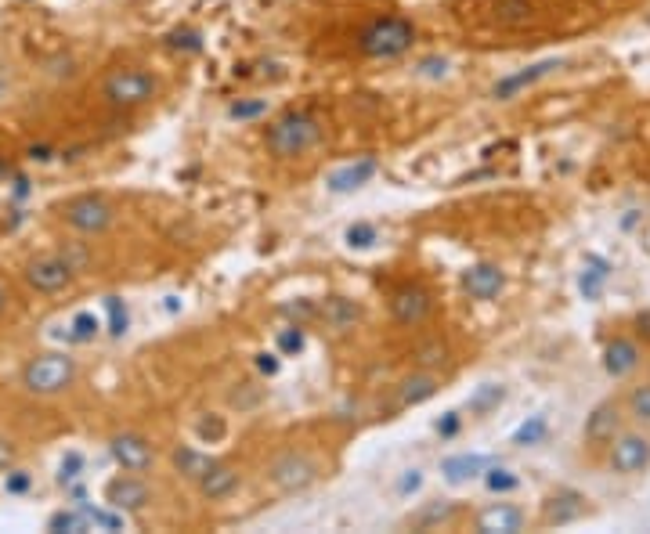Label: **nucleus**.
<instances>
[{"mask_svg":"<svg viewBox=\"0 0 650 534\" xmlns=\"http://www.w3.org/2000/svg\"><path fill=\"white\" fill-rule=\"evenodd\" d=\"M318 141H322V123H318V116L300 109L282 112L264 134V145L275 159H300L311 148H318Z\"/></svg>","mask_w":650,"mask_h":534,"instance_id":"obj_1","label":"nucleus"},{"mask_svg":"<svg viewBox=\"0 0 650 534\" xmlns=\"http://www.w3.org/2000/svg\"><path fill=\"white\" fill-rule=\"evenodd\" d=\"M22 390L33 397H58L76 383V361L62 350H47L22 365Z\"/></svg>","mask_w":650,"mask_h":534,"instance_id":"obj_2","label":"nucleus"},{"mask_svg":"<svg viewBox=\"0 0 650 534\" xmlns=\"http://www.w3.org/2000/svg\"><path fill=\"white\" fill-rule=\"evenodd\" d=\"M156 94L159 80L149 69H138V65H120L102 80V98L112 109H138V105H149Z\"/></svg>","mask_w":650,"mask_h":534,"instance_id":"obj_3","label":"nucleus"},{"mask_svg":"<svg viewBox=\"0 0 650 534\" xmlns=\"http://www.w3.org/2000/svg\"><path fill=\"white\" fill-rule=\"evenodd\" d=\"M416 40V26L401 15H383V19H372L369 26L358 33V47L362 55L369 58H398L405 55Z\"/></svg>","mask_w":650,"mask_h":534,"instance_id":"obj_4","label":"nucleus"},{"mask_svg":"<svg viewBox=\"0 0 650 534\" xmlns=\"http://www.w3.org/2000/svg\"><path fill=\"white\" fill-rule=\"evenodd\" d=\"M264 477H268L271 488H279V491H286V495H293V491L311 488V484L322 477V466H318L315 455H307V452H282V455H275V459L268 462Z\"/></svg>","mask_w":650,"mask_h":534,"instance_id":"obj_5","label":"nucleus"},{"mask_svg":"<svg viewBox=\"0 0 650 534\" xmlns=\"http://www.w3.org/2000/svg\"><path fill=\"white\" fill-rule=\"evenodd\" d=\"M62 221L76 231V235H105L116 224V210L102 195H76L62 206Z\"/></svg>","mask_w":650,"mask_h":534,"instance_id":"obj_6","label":"nucleus"},{"mask_svg":"<svg viewBox=\"0 0 650 534\" xmlns=\"http://www.w3.org/2000/svg\"><path fill=\"white\" fill-rule=\"evenodd\" d=\"M22 278H26V286L33 289V293L58 296V293H65V289H73L76 267L69 264L65 257H58V253H47V257L29 260L26 271H22Z\"/></svg>","mask_w":650,"mask_h":534,"instance_id":"obj_7","label":"nucleus"},{"mask_svg":"<svg viewBox=\"0 0 650 534\" xmlns=\"http://www.w3.org/2000/svg\"><path fill=\"white\" fill-rule=\"evenodd\" d=\"M105 502H109L116 513H141V509H149L152 488L141 480V473L123 470V477H112L109 484H105Z\"/></svg>","mask_w":650,"mask_h":534,"instance_id":"obj_8","label":"nucleus"},{"mask_svg":"<svg viewBox=\"0 0 650 534\" xmlns=\"http://www.w3.org/2000/svg\"><path fill=\"white\" fill-rule=\"evenodd\" d=\"M109 452L116 459V466L127 473H149L156 466V448L141 433H116L109 441Z\"/></svg>","mask_w":650,"mask_h":534,"instance_id":"obj_9","label":"nucleus"},{"mask_svg":"<svg viewBox=\"0 0 650 534\" xmlns=\"http://www.w3.org/2000/svg\"><path fill=\"white\" fill-rule=\"evenodd\" d=\"M650 466V437L647 433H618L611 441V470L632 477Z\"/></svg>","mask_w":650,"mask_h":534,"instance_id":"obj_10","label":"nucleus"},{"mask_svg":"<svg viewBox=\"0 0 650 534\" xmlns=\"http://www.w3.org/2000/svg\"><path fill=\"white\" fill-rule=\"evenodd\" d=\"M434 311V300L423 286H401L398 293L390 296V314H394V322L405 325V329H416L423 325Z\"/></svg>","mask_w":650,"mask_h":534,"instance_id":"obj_11","label":"nucleus"},{"mask_svg":"<svg viewBox=\"0 0 650 534\" xmlns=\"http://www.w3.org/2000/svg\"><path fill=\"white\" fill-rule=\"evenodd\" d=\"M437 390H441V376H437L434 369H419V372H412V376H405L398 383L394 408H398V412H405V408H416V405H423V401H430Z\"/></svg>","mask_w":650,"mask_h":534,"instance_id":"obj_12","label":"nucleus"},{"mask_svg":"<svg viewBox=\"0 0 650 534\" xmlns=\"http://www.w3.org/2000/svg\"><path fill=\"white\" fill-rule=\"evenodd\" d=\"M463 289L474 300H495V296L506 289V275H502V267L499 264H474V267H466L463 271Z\"/></svg>","mask_w":650,"mask_h":534,"instance_id":"obj_13","label":"nucleus"},{"mask_svg":"<svg viewBox=\"0 0 650 534\" xmlns=\"http://www.w3.org/2000/svg\"><path fill=\"white\" fill-rule=\"evenodd\" d=\"M560 69V58H546V62H535V65H524L520 73H510V76H502L499 83H495V98L499 102H510V98H517L524 87H531V83H539V80H546L549 73H557Z\"/></svg>","mask_w":650,"mask_h":534,"instance_id":"obj_14","label":"nucleus"},{"mask_svg":"<svg viewBox=\"0 0 650 534\" xmlns=\"http://www.w3.org/2000/svg\"><path fill=\"white\" fill-rule=\"evenodd\" d=\"M376 170H380V163H376L372 156L354 159V163L340 166V170H333V174H329V192H336V195L358 192V188H365L372 177H376Z\"/></svg>","mask_w":650,"mask_h":534,"instance_id":"obj_15","label":"nucleus"},{"mask_svg":"<svg viewBox=\"0 0 650 534\" xmlns=\"http://www.w3.org/2000/svg\"><path fill=\"white\" fill-rule=\"evenodd\" d=\"M242 477L235 466H228V462H214L210 470L203 473V477L195 480V488H199V495L210 498V502H221V498H232L235 491H239Z\"/></svg>","mask_w":650,"mask_h":534,"instance_id":"obj_16","label":"nucleus"},{"mask_svg":"<svg viewBox=\"0 0 650 534\" xmlns=\"http://www.w3.org/2000/svg\"><path fill=\"white\" fill-rule=\"evenodd\" d=\"M618 430H622V412H618V405H600L589 419H585V437L593 444H604V441H614L618 437Z\"/></svg>","mask_w":650,"mask_h":534,"instance_id":"obj_17","label":"nucleus"},{"mask_svg":"<svg viewBox=\"0 0 650 534\" xmlns=\"http://www.w3.org/2000/svg\"><path fill=\"white\" fill-rule=\"evenodd\" d=\"M492 466V459L488 455H448L445 462H441V473H445V480H452V484H466V480L474 477H484V470Z\"/></svg>","mask_w":650,"mask_h":534,"instance_id":"obj_18","label":"nucleus"},{"mask_svg":"<svg viewBox=\"0 0 650 534\" xmlns=\"http://www.w3.org/2000/svg\"><path fill=\"white\" fill-rule=\"evenodd\" d=\"M524 527V513L517 506H492L477 516V531L484 534H513Z\"/></svg>","mask_w":650,"mask_h":534,"instance_id":"obj_19","label":"nucleus"},{"mask_svg":"<svg viewBox=\"0 0 650 534\" xmlns=\"http://www.w3.org/2000/svg\"><path fill=\"white\" fill-rule=\"evenodd\" d=\"M604 365H607V372H611L614 379L629 376V372L640 365V347H636L632 340H614L611 347H607V354H604Z\"/></svg>","mask_w":650,"mask_h":534,"instance_id":"obj_20","label":"nucleus"},{"mask_svg":"<svg viewBox=\"0 0 650 534\" xmlns=\"http://www.w3.org/2000/svg\"><path fill=\"white\" fill-rule=\"evenodd\" d=\"M531 15H535V4H531V0H495L492 4V22L502 29L528 26Z\"/></svg>","mask_w":650,"mask_h":534,"instance_id":"obj_21","label":"nucleus"},{"mask_svg":"<svg viewBox=\"0 0 650 534\" xmlns=\"http://www.w3.org/2000/svg\"><path fill=\"white\" fill-rule=\"evenodd\" d=\"M322 318L333 332H347V329H354L358 318H362V311H358V304L344 300V296H333V300H325L322 304Z\"/></svg>","mask_w":650,"mask_h":534,"instance_id":"obj_22","label":"nucleus"},{"mask_svg":"<svg viewBox=\"0 0 650 534\" xmlns=\"http://www.w3.org/2000/svg\"><path fill=\"white\" fill-rule=\"evenodd\" d=\"M210 466H214V459L203 455L199 448H188V444H177L174 448V470L185 480H199Z\"/></svg>","mask_w":650,"mask_h":534,"instance_id":"obj_23","label":"nucleus"},{"mask_svg":"<svg viewBox=\"0 0 650 534\" xmlns=\"http://www.w3.org/2000/svg\"><path fill=\"white\" fill-rule=\"evenodd\" d=\"M502 401H506V387H502V383H484V387H477L474 394H470L466 408H470V415H492Z\"/></svg>","mask_w":650,"mask_h":534,"instance_id":"obj_24","label":"nucleus"},{"mask_svg":"<svg viewBox=\"0 0 650 534\" xmlns=\"http://www.w3.org/2000/svg\"><path fill=\"white\" fill-rule=\"evenodd\" d=\"M549 433V419L546 415H531L528 423H520L517 433H513V444L520 448H531V444H542V437Z\"/></svg>","mask_w":650,"mask_h":534,"instance_id":"obj_25","label":"nucleus"},{"mask_svg":"<svg viewBox=\"0 0 650 534\" xmlns=\"http://www.w3.org/2000/svg\"><path fill=\"white\" fill-rule=\"evenodd\" d=\"M47 527L51 531H91V520H87V513H84V506L80 509H69V513H55L51 520H47Z\"/></svg>","mask_w":650,"mask_h":534,"instance_id":"obj_26","label":"nucleus"},{"mask_svg":"<svg viewBox=\"0 0 650 534\" xmlns=\"http://www.w3.org/2000/svg\"><path fill=\"white\" fill-rule=\"evenodd\" d=\"M549 520H557V524H567V520H575V516H582V498L578 495H560L549 502Z\"/></svg>","mask_w":650,"mask_h":534,"instance_id":"obj_27","label":"nucleus"},{"mask_svg":"<svg viewBox=\"0 0 650 534\" xmlns=\"http://www.w3.org/2000/svg\"><path fill=\"white\" fill-rule=\"evenodd\" d=\"M604 282H607V264L604 260H589V267L582 271V293L593 300V296H600V289H604Z\"/></svg>","mask_w":650,"mask_h":534,"instance_id":"obj_28","label":"nucleus"},{"mask_svg":"<svg viewBox=\"0 0 650 534\" xmlns=\"http://www.w3.org/2000/svg\"><path fill=\"white\" fill-rule=\"evenodd\" d=\"M452 513H455V502H430L423 513L412 516V524H416V527H437V524H445Z\"/></svg>","mask_w":650,"mask_h":534,"instance_id":"obj_29","label":"nucleus"},{"mask_svg":"<svg viewBox=\"0 0 650 534\" xmlns=\"http://www.w3.org/2000/svg\"><path fill=\"white\" fill-rule=\"evenodd\" d=\"M484 484H488L492 495H506V491L517 488L520 480H517V473L502 470V466H488V470H484Z\"/></svg>","mask_w":650,"mask_h":534,"instance_id":"obj_30","label":"nucleus"},{"mask_svg":"<svg viewBox=\"0 0 650 534\" xmlns=\"http://www.w3.org/2000/svg\"><path fill=\"white\" fill-rule=\"evenodd\" d=\"M445 358H448V347L441 340H430L416 350L419 369H437V365H445Z\"/></svg>","mask_w":650,"mask_h":534,"instance_id":"obj_31","label":"nucleus"},{"mask_svg":"<svg viewBox=\"0 0 650 534\" xmlns=\"http://www.w3.org/2000/svg\"><path fill=\"white\" fill-rule=\"evenodd\" d=\"M167 44L174 47V51H199V47H203V37H199L195 29H174L167 37Z\"/></svg>","mask_w":650,"mask_h":534,"instance_id":"obj_32","label":"nucleus"},{"mask_svg":"<svg viewBox=\"0 0 650 534\" xmlns=\"http://www.w3.org/2000/svg\"><path fill=\"white\" fill-rule=\"evenodd\" d=\"M629 412L640 419V423H650V387H636L629 394Z\"/></svg>","mask_w":650,"mask_h":534,"instance_id":"obj_33","label":"nucleus"},{"mask_svg":"<svg viewBox=\"0 0 650 534\" xmlns=\"http://www.w3.org/2000/svg\"><path fill=\"white\" fill-rule=\"evenodd\" d=\"M372 242H376V228H372V224H351V228H347V246L369 249Z\"/></svg>","mask_w":650,"mask_h":534,"instance_id":"obj_34","label":"nucleus"},{"mask_svg":"<svg viewBox=\"0 0 650 534\" xmlns=\"http://www.w3.org/2000/svg\"><path fill=\"white\" fill-rule=\"evenodd\" d=\"M264 109H268V105L260 102V98H253V102H235L232 116H235V120H253V116H260Z\"/></svg>","mask_w":650,"mask_h":534,"instance_id":"obj_35","label":"nucleus"},{"mask_svg":"<svg viewBox=\"0 0 650 534\" xmlns=\"http://www.w3.org/2000/svg\"><path fill=\"white\" fill-rule=\"evenodd\" d=\"M279 347L286 350V354H300V350H304V332H300V329H286L279 336Z\"/></svg>","mask_w":650,"mask_h":534,"instance_id":"obj_36","label":"nucleus"},{"mask_svg":"<svg viewBox=\"0 0 650 534\" xmlns=\"http://www.w3.org/2000/svg\"><path fill=\"white\" fill-rule=\"evenodd\" d=\"M73 329H76V340H91L94 332H98V318L94 314H80L73 322Z\"/></svg>","mask_w":650,"mask_h":534,"instance_id":"obj_37","label":"nucleus"},{"mask_svg":"<svg viewBox=\"0 0 650 534\" xmlns=\"http://www.w3.org/2000/svg\"><path fill=\"white\" fill-rule=\"evenodd\" d=\"M15 459H19V452H15V441L0 437V473H8L11 466H15Z\"/></svg>","mask_w":650,"mask_h":534,"instance_id":"obj_38","label":"nucleus"},{"mask_svg":"<svg viewBox=\"0 0 650 534\" xmlns=\"http://www.w3.org/2000/svg\"><path fill=\"white\" fill-rule=\"evenodd\" d=\"M26 488H29V473L26 470H15V466H11V470H8V491L22 495Z\"/></svg>","mask_w":650,"mask_h":534,"instance_id":"obj_39","label":"nucleus"},{"mask_svg":"<svg viewBox=\"0 0 650 534\" xmlns=\"http://www.w3.org/2000/svg\"><path fill=\"white\" fill-rule=\"evenodd\" d=\"M109 311H112V332L120 336L127 329V311H120V300H109Z\"/></svg>","mask_w":650,"mask_h":534,"instance_id":"obj_40","label":"nucleus"},{"mask_svg":"<svg viewBox=\"0 0 650 534\" xmlns=\"http://www.w3.org/2000/svg\"><path fill=\"white\" fill-rule=\"evenodd\" d=\"M419 484H423V473H419V470H405V477H401L398 491H401V495H409V491H416Z\"/></svg>","mask_w":650,"mask_h":534,"instance_id":"obj_41","label":"nucleus"},{"mask_svg":"<svg viewBox=\"0 0 650 534\" xmlns=\"http://www.w3.org/2000/svg\"><path fill=\"white\" fill-rule=\"evenodd\" d=\"M455 430H459V412H448L445 419L437 423V433H441V437H452Z\"/></svg>","mask_w":650,"mask_h":534,"instance_id":"obj_42","label":"nucleus"},{"mask_svg":"<svg viewBox=\"0 0 650 534\" xmlns=\"http://www.w3.org/2000/svg\"><path fill=\"white\" fill-rule=\"evenodd\" d=\"M257 369H260V372H268V376H271V372L279 369V361L271 358V354H260V358H257Z\"/></svg>","mask_w":650,"mask_h":534,"instance_id":"obj_43","label":"nucleus"},{"mask_svg":"<svg viewBox=\"0 0 650 534\" xmlns=\"http://www.w3.org/2000/svg\"><path fill=\"white\" fill-rule=\"evenodd\" d=\"M76 466H80V459H69V470H76ZM76 473H65V466H62V480H73Z\"/></svg>","mask_w":650,"mask_h":534,"instance_id":"obj_44","label":"nucleus"},{"mask_svg":"<svg viewBox=\"0 0 650 534\" xmlns=\"http://www.w3.org/2000/svg\"><path fill=\"white\" fill-rule=\"evenodd\" d=\"M4 311H8V289L0 286V314H4Z\"/></svg>","mask_w":650,"mask_h":534,"instance_id":"obj_45","label":"nucleus"},{"mask_svg":"<svg viewBox=\"0 0 650 534\" xmlns=\"http://www.w3.org/2000/svg\"><path fill=\"white\" fill-rule=\"evenodd\" d=\"M0 177H8V166H4V163H0Z\"/></svg>","mask_w":650,"mask_h":534,"instance_id":"obj_46","label":"nucleus"}]
</instances>
